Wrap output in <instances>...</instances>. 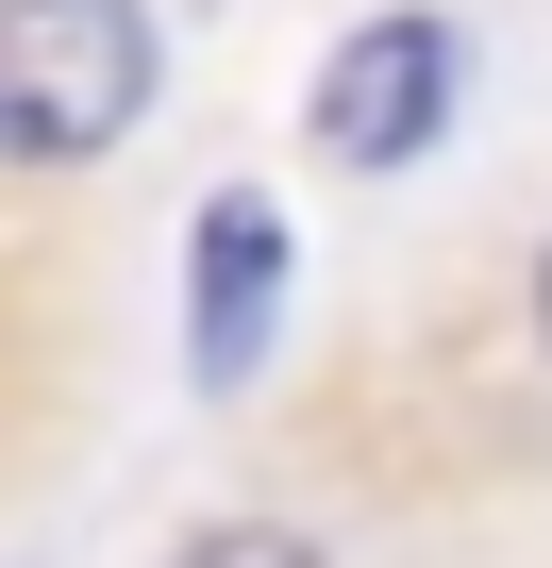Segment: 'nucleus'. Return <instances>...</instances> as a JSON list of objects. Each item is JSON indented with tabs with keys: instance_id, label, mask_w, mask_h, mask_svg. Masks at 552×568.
<instances>
[{
	"instance_id": "20e7f679",
	"label": "nucleus",
	"mask_w": 552,
	"mask_h": 568,
	"mask_svg": "<svg viewBox=\"0 0 552 568\" xmlns=\"http://www.w3.org/2000/svg\"><path fill=\"white\" fill-rule=\"evenodd\" d=\"M168 568H335V551H319V535H285V518H201Z\"/></svg>"
},
{
	"instance_id": "f257e3e1",
	"label": "nucleus",
	"mask_w": 552,
	"mask_h": 568,
	"mask_svg": "<svg viewBox=\"0 0 552 568\" xmlns=\"http://www.w3.org/2000/svg\"><path fill=\"white\" fill-rule=\"evenodd\" d=\"M168 84L151 0H0V134L18 168H101Z\"/></svg>"
},
{
	"instance_id": "39448f33",
	"label": "nucleus",
	"mask_w": 552,
	"mask_h": 568,
	"mask_svg": "<svg viewBox=\"0 0 552 568\" xmlns=\"http://www.w3.org/2000/svg\"><path fill=\"white\" fill-rule=\"evenodd\" d=\"M535 335H552V251H535Z\"/></svg>"
},
{
	"instance_id": "7ed1b4c3",
	"label": "nucleus",
	"mask_w": 552,
	"mask_h": 568,
	"mask_svg": "<svg viewBox=\"0 0 552 568\" xmlns=\"http://www.w3.org/2000/svg\"><path fill=\"white\" fill-rule=\"evenodd\" d=\"M285 201L268 184H218L201 217H184V368L201 385H251L268 368V335H285Z\"/></svg>"
},
{
	"instance_id": "f03ea898",
	"label": "nucleus",
	"mask_w": 552,
	"mask_h": 568,
	"mask_svg": "<svg viewBox=\"0 0 552 568\" xmlns=\"http://www.w3.org/2000/svg\"><path fill=\"white\" fill-rule=\"evenodd\" d=\"M452 84H469V34H452V18H352V34L319 51L302 134H319L352 184H385V168H419V151L452 134Z\"/></svg>"
}]
</instances>
